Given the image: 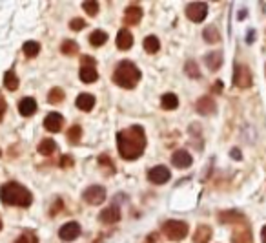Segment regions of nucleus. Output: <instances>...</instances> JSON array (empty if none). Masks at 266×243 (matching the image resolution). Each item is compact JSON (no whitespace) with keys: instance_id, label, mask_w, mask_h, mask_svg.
Returning <instances> with one entry per match:
<instances>
[{"instance_id":"obj_1","label":"nucleus","mask_w":266,"mask_h":243,"mask_svg":"<svg viewBox=\"0 0 266 243\" xmlns=\"http://www.w3.org/2000/svg\"><path fill=\"white\" fill-rule=\"evenodd\" d=\"M117 146L122 159L135 161L146 150V134L142 126H129L117 134Z\"/></svg>"},{"instance_id":"obj_2","label":"nucleus","mask_w":266,"mask_h":243,"mask_svg":"<svg viewBox=\"0 0 266 243\" xmlns=\"http://www.w3.org/2000/svg\"><path fill=\"white\" fill-rule=\"evenodd\" d=\"M0 198L6 205H13V207H26L31 205L33 196L26 187L18 185V183H6L2 189H0Z\"/></svg>"},{"instance_id":"obj_3","label":"nucleus","mask_w":266,"mask_h":243,"mask_svg":"<svg viewBox=\"0 0 266 243\" xmlns=\"http://www.w3.org/2000/svg\"><path fill=\"white\" fill-rule=\"evenodd\" d=\"M141 81V69L129 61L119 62V66L113 71V83L124 90H133Z\"/></svg>"},{"instance_id":"obj_4","label":"nucleus","mask_w":266,"mask_h":243,"mask_svg":"<svg viewBox=\"0 0 266 243\" xmlns=\"http://www.w3.org/2000/svg\"><path fill=\"white\" fill-rule=\"evenodd\" d=\"M162 232L166 234L168 240L172 242H181L188 236V225L184 221H177V220H170L162 225Z\"/></svg>"},{"instance_id":"obj_5","label":"nucleus","mask_w":266,"mask_h":243,"mask_svg":"<svg viewBox=\"0 0 266 243\" xmlns=\"http://www.w3.org/2000/svg\"><path fill=\"white\" fill-rule=\"evenodd\" d=\"M80 81L86 84H92L99 79V71H97V64L92 57H82L80 61Z\"/></svg>"},{"instance_id":"obj_6","label":"nucleus","mask_w":266,"mask_h":243,"mask_svg":"<svg viewBox=\"0 0 266 243\" xmlns=\"http://www.w3.org/2000/svg\"><path fill=\"white\" fill-rule=\"evenodd\" d=\"M234 84L237 88H250L251 86V71L244 64H235L234 69Z\"/></svg>"},{"instance_id":"obj_7","label":"nucleus","mask_w":266,"mask_h":243,"mask_svg":"<svg viewBox=\"0 0 266 243\" xmlns=\"http://www.w3.org/2000/svg\"><path fill=\"white\" fill-rule=\"evenodd\" d=\"M82 199L90 205H100L104 199H106V190L102 189L100 185H93L84 190Z\"/></svg>"},{"instance_id":"obj_8","label":"nucleus","mask_w":266,"mask_h":243,"mask_svg":"<svg viewBox=\"0 0 266 243\" xmlns=\"http://www.w3.org/2000/svg\"><path fill=\"white\" fill-rule=\"evenodd\" d=\"M186 15L193 22H203L206 15H208V6L204 2H191V4L186 6Z\"/></svg>"},{"instance_id":"obj_9","label":"nucleus","mask_w":266,"mask_h":243,"mask_svg":"<svg viewBox=\"0 0 266 243\" xmlns=\"http://www.w3.org/2000/svg\"><path fill=\"white\" fill-rule=\"evenodd\" d=\"M59 236L64 242H73L80 236V225L75 223V221H69L66 225H62V228L59 230Z\"/></svg>"},{"instance_id":"obj_10","label":"nucleus","mask_w":266,"mask_h":243,"mask_svg":"<svg viewBox=\"0 0 266 243\" xmlns=\"http://www.w3.org/2000/svg\"><path fill=\"white\" fill-rule=\"evenodd\" d=\"M170 177H172V174H170V170H168L164 165L153 167L152 170L148 172V179L152 183H155V185H162V183H166Z\"/></svg>"},{"instance_id":"obj_11","label":"nucleus","mask_w":266,"mask_h":243,"mask_svg":"<svg viewBox=\"0 0 266 243\" xmlns=\"http://www.w3.org/2000/svg\"><path fill=\"white\" fill-rule=\"evenodd\" d=\"M44 126H46L47 132H61L62 126H64V117L61 114H57V112H51V114L47 115L46 119H44Z\"/></svg>"},{"instance_id":"obj_12","label":"nucleus","mask_w":266,"mask_h":243,"mask_svg":"<svg viewBox=\"0 0 266 243\" xmlns=\"http://www.w3.org/2000/svg\"><path fill=\"white\" fill-rule=\"evenodd\" d=\"M232 243H253L250 228L246 227V225H241V227L237 225V228L232 234Z\"/></svg>"},{"instance_id":"obj_13","label":"nucleus","mask_w":266,"mask_h":243,"mask_svg":"<svg viewBox=\"0 0 266 243\" xmlns=\"http://www.w3.org/2000/svg\"><path fill=\"white\" fill-rule=\"evenodd\" d=\"M191 156L186 150H177V152H173V156H172V163H173L177 168H188L191 165Z\"/></svg>"},{"instance_id":"obj_14","label":"nucleus","mask_w":266,"mask_h":243,"mask_svg":"<svg viewBox=\"0 0 266 243\" xmlns=\"http://www.w3.org/2000/svg\"><path fill=\"white\" fill-rule=\"evenodd\" d=\"M121 220V210H119V207H108L104 208L102 212H100V221L102 223H108V225H111V223H117V221Z\"/></svg>"},{"instance_id":"obj_15","label":"nucleus","mask_w":266,"mask_h":243,"mask_svg":"<svg viewBox=\"0 0 266 243\" xmlns=\"http://www.w3.org/2000/svg\"><path fill=\"white\" fill-rule=\"evenodd\" d=\"M18 112H20V115H24V117H31V115L37 112V101L33 99V97L22 99L18 103Z\"/></svg>"},{"instance_id":"obj_16","label":"nucleus","mask_w":266,"mask_h":243,"mask_svg":"<svg viewBox=\"0 0 266 243\" xmlns=\"http://www.w3.org/2000/svg\"><path fill=\"white\" fill-rule=\"evenodd\" d=\"M93 106H95V97H93L92 93H80L77 97V108L78 110L90 112V110H93Z\"/></svg>"},{"instance_id":"obj_17","label":"nucleus","mask_w":266,"mask_h":243,"mask_svg":"<svg viewBox=\"0 0 266 243\" xmlns=\"http://www.w3.org/2000/svg\"><path fill=\"white\" fill-rule=\"evenodd\" d=\"M141 18H142V9L139 8V6H129L126 9V13H124V22L126 24H139L141 22Z\"/></svg>"},{"instance_id":"obj_18","label":"nucleus","mask_w":266,"mask_h":243,"mask_svg":"<svg viewBox=\"0 0 266 243\" xmlns=\"http://www.w3.org/2000/svg\"><path fill=\"white\" fill-rule=\"evenodd\" d=\"M219 221L220 223H244V216L237 210H226V212H220L219 214Z\"/></svg>"},{"instance_id":"obj_19","label":"nucleus","mask_w":266,"mask_h":243,"mask_svg":"<svg viewBox=\"0 0 266 243\" xmlns=\"http://www.w3.org/2000/svg\"><path fill=\"white\" fill-rule=\"evenodd\" d=\"M117 46L119 50H129L133 46V35L129 33V30H121L117 33Z\"/></svg>"},{"instance_id":"obj_20","label":"nucleus","mask_w":266,"mask_h":243,"mask_svg":"<svg viewBox=\"0 0 266 243\" xmlns=\"http://www.w3.org/2000/svg\"><path fill=\"white\" fill-rule=\"evenodd\" d=\"M210 240H212V228L208 225H199L193 234V243H208Z\"/></svg>"},{"instance_id":"obj_21","label":"nucleus","mask_w":266,"mask_h":243,"mask_svg":"<svg viewBox=\"0 0 266 243\" xmlns=\"http://www.w3.org/2000/svg\"><path fill=\"white\" fill-rule=\"evenodd\" d=\"M197 112L203 115H208L215 112V101L212 97H203V99L197 101Z\"/></svg>"},{"instance_id":"obj_22","label":"nucleus","mask_w":266,"mask_h":243,"mask_svg":"<svg viewBox=\"0 0 266 243\" xmlns=\"http://www.w3.org/2000/svg\"><path fill=\"white\" fill-rule=\"evenodd\" d=\"M206 64H208V68L212 69V71H215V69L220 68V64H222V55L219 53V52H212L210 55H206Z\"/></svg>"},{"instance_id":"obj_23","label":"nucleus","mask_w":266,"mask_h":243,"mask_svg":"<svg viewBox=\"0 0 266 243\" xmlns=\"http://www.w3.org/2000/svg\"><path fill=\"white\" fill-rule=\"evenodd\" d=\"M55 150H57V144L53 139H42L38 143V154H42V156H51Z\"/></svg>"},{"instance_id":"obj_24","label":"nucleus","mask_w":266,"mask_h":243,"mask_svg":"<svg viewBox=\"0 0 266 243\" xmlns=\"http://www.w3.org/2000/svg\"><path fill=\"white\" fill-rule=\"evenodd\" d=\"M106 40H108V33L106 31H93L92 35H90V44L95 46V48H100V46H104L106 44Z\"/></svg>"},{"instance_id":"obj_25","label":"nucleus","mask_w":266,"mask_h":243,"mask_svg":"<svg viewBox=\"0 0 266 243\" xmlns=\"http://www.w3.org/2000/svg\"><path fill=\"white\" fill-rule=\"evenodd\" d=\"M160 104H162L164 110H175L179 106V99H177L175 93H164L162 99H160Z\"/></svg>"},{"instance_id":"obj_26","label":"nucleus","mask_w":266,"mask_h":243,"mask_svg":"<svg viewBox=\"0 0 266 243\" xmlns=\"http://www.w3.org/2000/svg\"><path fill=\"white\" fill-rule=\"evenodd\" d=\"M144 50L148 52V53H157L160 50V42H159V38L155 37V35H150V37H146L144 38Z\"/></svg>"},{"instance_id":"obj_27","label":"nucleus","mask_w":266,"mask_h":243,"mask_svg":"<svg viewBox=\"0 0 266 243\" xmlns=\"http://www.w3.org/2000/svg\"><path fill=\"white\" fill-rule=\"evenodd\" d=\"M4 86H6L9 91L18 90V77H16L15 71H6V75H4Z\"/></svg>"},{"instance_id":"obj_28","label":"nucleus","mask_w":266,"mask_h":243,"mask_svg":"<svg viewBox=\"0 0 266 243\" xmlns=\"http://www.w3.org/2000/svg\"><path fill=\"white\" fill-rule=\"evenodd\" d=\"M24 53H26V57H30V59L37 57V55L40 53V44L35 42V40H28V42L24 44Z\"/></svg>"},{"instance_id":"obj_29","label":"nucleus","mask_w":266,"mask_h":243,"mask_svg":"<svg viewBox=\"0 0 266 243\" xmlns=\"http://www.w3.org/2000/svg\"><path fill=\"white\" fill-rule=\"evenodd\" d=\"M61 52L64 55H77L78 53V44L75 40H64L61 46Z\"/></svg>"},{"instance_id":"obj_30","label":"nucleus","mask_w":266,"mask_h":243,"mask_svg":"<svg viewBox=\"0 0 266 243\" xmlns=\"http://www.w3.org/2000/svg\"><path fill=\"white\" fill-rule=\"evenodd\" d=\"M204 38H206V42H219L220 40V33L219 30L215 28V26H208L204 30Z\"/></svg>"},{"instance_id":"obj_31","label":"nucleus","mask_w":266,"mask_h":243,"mask_svg":"<svg viewBox=\"0 0 266 243\" xmlns=\"http://www.w3.org/2000/svg\"><path fill=\"white\" fill-rule=\"evenodd\" d=\"M47 101H49V104H61L62 101H64L62 88H53V90L49 91V95H47Z\"/></svg>"},{"instance_id":"obj_32","label":"nucleus","mask_w":266,"mask_h":243,"mask_svg":"<svg viewBox=\"0 0 266 243\" xmlns=\"http://www.w3.org/2000/svg\"><path fill=\"white\" fill-rule=\"evenodd\" d=\"M80 136H82V128H80L78 124H75V126L69 128V132H68L69 143H78V141H80Z\"/></svg>"},{"instance_id":"obj_33","label":"nucleus","mask_w":266,"mask_h":243,"mask_svg":"<svg viewBox=\"0 0 266 243\" xmlns=\"http://www.w3.org/2000/svg\"><path fill=\"white\" fill-rule=\"evenodd\" d=\"M15 243H38V240L37 236H35V232L28 230V232H22V234L18 236L15 240Z\"/></svg>"},{"instance_id":"obj_34","label":"nucleus","mask_w":266,"mask_h":243,"mask_svg":"<svg viewBox=\"0 0 266 243\" xmlns=\"http://www.w3.org/2000/svg\"><path fill=\"white\" fill-rule=\"evenodd\" d=\"M82 8H84V11H86V13H88L90 17H95L97 13H99V4H97V2H93V0L84 2Z\"/></svg>"},{"instance_id":"obj_35","label":"nucleus","mask_w":266,"mask_h":243,"mask_svg":"<svg viewBox=\"0 0 266 243\" xmlns=\"http://www.w3.org/2000/svg\"><path fill=\"white\" fill-rule=\"evenodd\" d=\"M84 26H86V22H84L82 18H73V20L69 22V28H71L73 31H80Z\"/></svg>"},{"instance_id":"obj_36","label":"nucleus","mask_w":266,"mask_h":243,"mask_svg":"<svg viewBox=\"0 0 266 243\" xmlns=\"http://www.w3.org/2000/svg\"><path fill=\"white\" fill-rule=\"evenodd\" d=\"M186 73H188V75H191V77H199V75H201L195 62H188V64H186Z\"/></svg>"},{"instance_id":"obj_37","label":"nucleus","mask_w":266,"mask_h":243,"mask_svg":"<svg viewBox=\"0 0 266 243\" xmlns=\"http://www.w3.org/2000/svg\"><path fill=\"white\" fill-rule=\"evenodd\" d=\"M61 167H62V168H66V167H73V157H71V156H64V157H62Z\"/></svg>"},{"instance_id":"obj_38","label":"nucleus","mask_w":266,"mask_h":243,"mask_svg":"<svg viewBox=\"0 0 266 243\" xmlns=\"http://www.w3.org/2000/svg\"><path fill=\"white\" fill-rule=\"evenodd\" d=\"M6 108H8V104H6V99L2 97V93H0V119L4 117V114H6Z\"/></svg>"},{"instance_id":"obj_39","label":"nucleus","mask_w":266,"mask_h":243,"mask_svg":"<svg viewBox=\"0 0 266 243\" xmlns=\"http://www.w3.org/2000/svg\"><path fill=\"white\" fill-rule=\"evenodd\" d=\"M146 243H162V242L159 240V236H157V234H152L150 238H148V240H146Z\"/></svg>"},{"instance_id":"obj_40","label":"nucleus","mask_w":266,"mask_h":243,"mask_svg":"<svg viewBox=\"0 0 266 243\" xmlns=\"http://www.w3.org/2000/svg\"><path fill=\"white\" fill-rule=\"evenodd\" d=\"M261 238H263V243H266V225L263 227V230H261Z\"/></svg>"},{"instance_id":"obj_41","label":"nucleus","mask_w":266,"mask_h":243,"mask_svg":"<svg viewBox=\"0 0 266 243\" xmlns=\"http://www.w3.org/2000/svg\"><path fill=\"white\" fill-rule=\"evenodd\" d=\"M234 157H235V159H241V152H237V150H234Z\"/></svg>"},{"instance_id":"obj_42","label":"nucleus","mask_w":266,"mask_h":243,"mask_svg":"<svg viewBox=\"0 0 266 243\" xmlns=\"http://www.w3.org/2000/svg\"><path fill=\"white\" fill-rule=\"evenodd\" d=\"M0 230H2V221H0Z\"/></svg>"}]
</instances>
